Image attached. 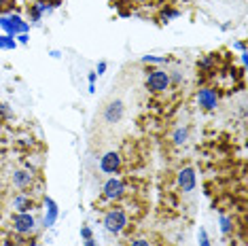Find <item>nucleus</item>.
<instances>
[{
	"label": "nucleus",
	"instance_id": "obj_1",
	"mask_svg": "<svg viewBox=\"0 0 248 246\" xmlns=\"http://www.w3.org/2000/svg\"><path fill=\"white\" fill-rule=\"evenodd\" d=\"M104 225H106V229H108V231H112V233L123 231V227L127 225V216H125V212L119 210V208L106 212V216H104Z\"/></svg>",
	"mask_w": 248,
	"mask_h": 246
},
{
	"label": "nucleus",
	"instance_id": "obj_2",
	"mask_svg": "<svg viewBox=\"0 0 248 246\" xmlns=\"http://www.w3.org/2000/svg\"><path fill=\"white\" fill-rule=\"evenodd\" d=\"M168 85H170V75L163 70H153L149 75V79H146V87L151 92H166Z\"/></svg>",
	"mask_w": 248,
	"mask_h": 246
},
{
	"label": "nucleus",
	"instance_id": "obj_3",
	"mask_svg": "<svg viewBox=\"0 0 248 246\" xmlns=\"http://www.w3.org/2000/svg\"><path fill=\"white\" fill-rule=\"evenodd\" d=\"M13 229L19 233H30L34 229V216L30 212H17L13 216Z\"/></svg>",
	"mask_w": 248,
	"mask_h": 246
},
{
	"label": "nucleus",
	"instance_id": "obj_4",
	"mask_svg": "<svg viewBox=\"0 0 248 246\" xmlns=\"http://www.w3.org/2000/svg\"><path fill=\"white\" fill-rule=\"evenodd\" d=\"M123 113H125V106H123L121 100H115L104 108V121L106 123H119Z\"/></svg>",
	"mask_w": 248,
	"mask_h": 246
},
{
	"label": "nucleus",
	"instance_id": "obj_5",
	"mask_svg": "<svg viewBox=\"0 0 248 246\" xmlns=\"http://www.w3.org/2000/svg\"><path fill=\"white\" fill-rule=\"evenodd\" d=\"M123 191H125V184H123V181H119V178H110V181H106V184H104V195L108 200L121 198Z\"/></svg>",
	"mask_w": 248,
	"mask_h": 246
},
{
	"label": "nucleus",
	"instance_id": "obj_6",
	"mask_svg": "<svg viewBox=\"0 0 248 246\" xmlns=\"http://www.w3.org/2000/svg\"><path fill=\"white\" fill-rule=\"evenodd\" d=\"M178 184L183 191H193V187H195V170L193 168H183V170H180Z\"/></svg>",
	"mask_w": 248,
	"mask_h": 246
},
{
	"label": "nucleus",
	"instance_id": "obj_7",
	"mask_svg": "<svg viewBox=\"0 0 248 246\" xmlns=\"http://www.w3.org/2000/svg\"><path fill=\"white\" fill-rule=\"evenodd\" d=\"M197 102H200V106H204V108H214L218 102V98H217V92L214 89H200V93H197Z\"/></svg>",
	"mask_w": 248,
	"mask_h": 246
},
{
	"label": "nucleus",
	"instance_id": "obj_8",
	"mask_svg": "<svg viewBox=\"0 0 248 246\" xmlns=\"http://www.w3.org/2000/svg\"><path fill=\"white\" fill-rule=\"evenodd\" d=\"M121 166V157L117 153H106L102 161H100V168H102L104 172H108V174H112V172H117Z\"/></svg>",
	"mask_w": 248,
	"mask_h": 246
},
{
	"label": "nucleus",
	"instance_id": "obj_9",
	"mask_svg": "<svg viewBox=\"0 0 248 246\" xmlns=\"http://www.w3.org/2000/svg\"><path fill=\"white\" fill-rule=\"evenodd\" d=\"M19 17H0V26L4 28V30H9L11 36H15V32H24L26 30V24H19Z\"/></svg>",
	"mask_w": 248,
	"mask_h": 246
},
{
	"label": "nucleus",
	"instance_id": "obj_10",
	"mask_svg": "<svg viewBox=\"0 0 248 246\" xmlns=\"http://www.w3.org/2000/svg\"><path fill=\"white\" fill-rule=\"evenodd\" d=\"M13 208L17 212H28L32 208V200L28 195H17V198H13Z\"/></svg>",
	"mask_w": 248,
	"mask_h": 246
},
{
	"label": "nucleus",
	"instance_id": "obj_11",
	"mask_svg": "<svg viewBox=\"0 0 248 246\" xmlns=\"http://www.w3.org/2000/svg\"><path fill=\"white\" fill-rule=\"evenodd\" d=\"M13 183L17 184V187L24 189V187H28V184L32 183V174L30 172H26V170H19V172H15L13 174Z\"/></svg>",
	"mask_w": 248,
	"mask_h": 246
},
{
	"label": "nucleus",
	"instance_id": "obj_12",
	"mask_svg": "<svg viewBox=\"0 0 248 246\" xmlns=\"http://www.w3.org/2000/svg\"><path fill=\"white\" fill-rule=\"evenodd\" d=\"M49 216L45 219V225H53V221H55V216H58V208H55V204L49 200Z\"/></svg>",
	"mask_w": 248,
	"mask_h": 246
},
{
	"label": "nucleus",
	"instance_id": "obj_13",
	"mask_svg": "<svg viewBox=\"0 0 248 246\" xmlns=\"http://www.w3.org/2000/svg\"><path fill=\"white\" fill-rule=\"evenodd\" d=\"M0 49H15L13 36H0Z\"/></svg>",
	"mask_w": 248,
	"mask_h": 246
},
{
	"label": "nucleus",
	"instance_id": "obj_14",
	"mask_svg": "<svg viewBox=\"0 0 248 246\" xmlns=\"http://www.w3.org/2000/svg\"><path fill=\"white\" fill-rule=\"evenodd\" d=\"M187 136H189L187 130H176V134H174V142H176V144H183L185 140H187Z\"/></svg>",
	"mask_w": 248,
	"mask_h": 246
},
{
	"label": "nucleus",
	"instance_id": "obj_15",
	"mask_svg": "<svg viewBox=\"0 0 248 246\" xmlns=\"http://www.w3.org/2000/svg\"><path fill=\"white\" fill-rule=\"evenodd\" d=\"M200 244H202V246H210V242H208V233H206V229H200Z\"/></svg>",
	"mask_w": 248,
	"mask_h": 246
},
{
	"label": "nucleus",
	"instance_id": "obj_16",
	"mask_svg": "<svg viewBox=\"0 0 248 246\" xmlns=\"http://www.w3.org/2000/svg\"><path fill=\"white\" fill-rule=\"evenodd\" d=\"M229 229H231V223H229V219H223V231L227 233Z\"/></svg>",
	"mask_w": 248,
	"mask_h": 246
},
{
	"label": "nucleus",
	"instance_id": "obj_17",
	"mask_svg": "<svg viewBox=\"0 0 248 246\" xmlns=\"http://www.w3.org/2000/svg\"><path fill=\"white\" fill-rule=\"evenodd\" d=\"M132 246H151L146 240H136V242H132Z\"/></svg>",
	"mask_w": 248,
	"mask_h": 246
},
{
	"label": "nucleus",
	"instance_id": "obj_18",
	"mask_svg": "<svg viewBox=\"0 0 248 246\" xmlns=\"http://www.w3.org/2000/svg\"><path fill=\"white\" fill-rule=\"evenodd\" d=\"M81 233H83V236H85L87 240L92 238V231H89V227H83V231H81Z\"/></svg>",
	"mask_w": 248,
	"mask_h": 246
},
{
	"label": "nucleus",
	"instance_id": "obj_19",
	"mask_svg": "<svg viewBox=\"0 0 248 246\" xmlns=\"http://www.w3.org/2000/svg\"><path fill=\"white\" fill-rule=\"evenodd\" d=\"M104 68H106V64H104V62H102V64H100V66H98V70H100V72H98V75H102V72H104Z\"/></svg>",
	"mask_w": 248,
	"mask_h": 246
},
{
	"label": "nucleus",
	"instance_id": "obj_20",
	"mask_svg": "<svg viewBox=\"0 0 248 246\" xmlns=\"http://www.w3.org/2000/svg\"><path fill=\"white\" fill-rule=\"evenodd\" d=\"M85 246H93V240H92V238H89V240H87V242H85Z\"/></svg>",
	"mask_w": 248,
	"mask_h": 246
}]
</instances>
